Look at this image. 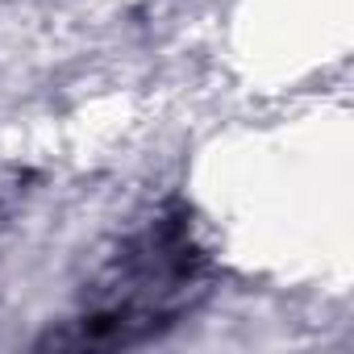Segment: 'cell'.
Wrapping results in <instances>:
<instances>
[{
	"label": "cell",
	"instance_id": "cell-1",
	"mask_svg": "<svg viewBox=\"0 0 354 354\" xmlns=\"http://www.w3.org/2000/svg\"><path fill=\"white\" fill-rule=\"evenodd\" d=\"M205 283V259L184 221L162 217L142 230L88 296L71 346H133L180 317Z\"/></svg>",
	"mask_w": 354,
	"mask_h": 354
}]
</instances>
